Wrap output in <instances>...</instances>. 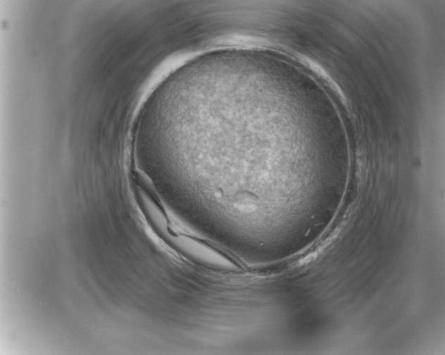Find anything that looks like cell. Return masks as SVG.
<instances>
[{
  "instance_id": "6da1fadb",
  "label": "cell",
  "mask_w": 445,
  "mask_h": 355,
  "mask_svg": "<svg viewBox=\"0 0 445 355\" xmlns=\"http://www.w3.org/2000/svg\"><path fill=\"white\" fill-rule=\"evenodd\" d=\"M171 239L182 253L201 264L227 270L242 268L232 258L198 239L174 235Z\"/></svg>"
}]
</instances>
